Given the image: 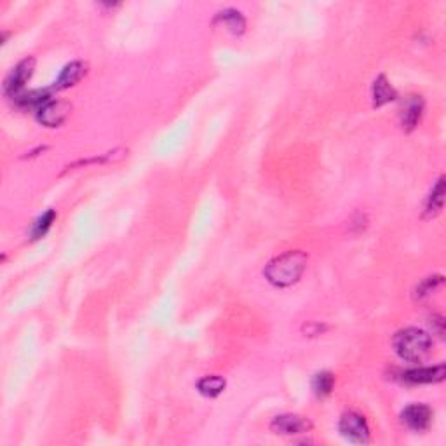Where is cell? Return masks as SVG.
Here are the masks:
<instances>
[{"label": "cell", "instance_id": "cell-1", "mask_svg": "<svg viewBox=\"0 0 446 446\" xmlns=\"http://www.w3.org/2000/svg\"><path fill=\"white\" fill-rule=\"evenodd\" d=\"M305 267H307V254L304 251H288V253L274 258L265 267L263 274L274 286L288 288L300 279Z\"/></svg>", "mask_w": 446, "mask_h": 446}, {"label": "cell", "instance_id": "cell-2", "mask_svg": "<svg viewBox=\"0 0 446 446\" xmlns=\"http://www.w3.org/2000/svg\"><path fill=\"white\" fill-rule=\"evenodd\" d=\"M392 345L401 360L408 363H422L431 352L432 340L425 331L418 328H407L396 333Z\"/></svg>", "mask_w": 446, "mask_h": 446}, {"label": "cell", "instance_id": "cell-3", "mask_svg": "<svg viewBox=\"0 0 446 446\" xmlns=\"http://www.w3.org/2000/svg\"><path fill=\"white\" fill-rule=\"evenodd\" d=\"M340 432L345 439L352 443H364L370 441V427L363 415L355 414V411H347L340 418Z\"/></svg>", "mask_w": 446, "mask_h": 446}, {"label": "cell", "instance_id": "cell-4", "mask_svg": "<svg viewBox=\"0 0 446 446\" xmlns=\"http://www.w3.org/2000/svg\"><path fill=\"white\" fill-rule=\"evenodd\" d=\"M33 70H35V59L33 58H25L23 62H19L18 65L9 72V75L6 77L4 80L6 95L11 96V98L19 96L23 87H25L26 84H28V80L32 79Z\"/></svg>", "mask_w": 446, "mask_h": 446}, {"label": "cell", "instance_id": "cell-5", "mask_svg": "<svg viewBox=\"0 0 446 446\" xmlns=\"http://www.w3.org/2000/svg\"><path fill=\"white\" fill-rule=\"evenodd\" d=\"M70 110H72L70 103L63 102V100H56V102L51 100L37 110V119L46 127H58L70 115Z\"/></svg>", "mask_w": 446, "mask_h": 446}, {"label": "cell", "instance_id": "cell-6", "mask_svg": "<svg viewBox=\"0 0 446 446\" xmlns=\"http://www.w3.org/2000/svg\"><path fill=\"white\" fill-rule=\"evenodd\" d=\"M401 418H403V424L407 425L408 429L422 432L425 431V429H429V425H431L432 410L427 405H410V407L403 410Z\"/></svg>", "mask_w": 446, "mask_h": 446}, {"label": "cell", "instance_id": "cell-7", "mask_svg": "<svg viewBox=\"0 0 446 446\" xmlns=\"http://www.w3.org/2000/svg\"><path fill=\"white\" fill-rule=\"evenodd\" d=\"M272 431L276 434H304V432H308L312 429V424L308 418L300 417V415H281V417H276L272 420Z\"/></svg>", "mask_w": 446, "mask_h": 446}, {"label": "cell", "instance_id": "cell-8", "mask_svg": "<svg viewBox=\"0 0 446 446\" xmlns=\"http://www.w3.org/2000/svg\"><path fill=\"white\" fill-rule=\"evenodd\" d=\"M446 368L445 364H438V366L429 368H417V370L405 371L401 375V380L405 384L410 385H420V384H438V382L445 380Z\"/></svg>", "mask_w": 446, "mask_h": 446}, {"label": "cell", "instance_id": "cell-9", "mask_svg": "<svg viewBox=\"0 0 446 446\" xmlns=\"http://www.w3.org/2000/svg\"><path fill=\"white\" fill-rule=\"evenodd\" d=\"M86 72H87L86 63L82 62L68 63V65L62 70L58 80L55 82V89L56 91H62V89H68V87L75 86V84L86 75Z\"/></svg>", "mask_w": 446, "mask_h": 446}, {"label": "cell", "instance_id": "cell-10", "mask_svg": "<svg viewBox=\"0 0 446 446\" xmlns=\"http://www.w3.org/2000/svg\"><path fill=\"white\" fill-rule=\"evenodd\" d=\"M422 112H424V100L420 96H410V98H407V103L403 105V112H401L403 129H415V126L420 122Z\"/></svg>", "mask_w": 446, "mask_h": 446}, {"label": "cell", "instance_id": "cell-11", "mask_svg": "<svg viewBox=\"0 0 446 446\" xmlns=\"http://www.w3.org/2000/svg\"><path fill=\"white\" fill-rule=\"evenodd\" d=\"M371 96H373V106H384L398 98L394 87L389 84L385 75L377 77V80L373 82V89H371Z\"/></svg>", "mask_w": 446, "mask_h": 446}, {"label": "cell", "instance_id": "cell-12", "mask_svg": "<svg viewBox=\"0 0 446 446\" xmlns=\"http://www.w3.org/2000/svg\"><path fill=\"white\" fill-rule=\"evenodd\" d=\"M16 105L19 109H35L39 110L40 106L46 105L48 102H51V89H37V91L25 93V95H19L15 98Z\"/></svg>", "mask_w": 446, "mask_h": 446}, {"label": "cell", "instance_id": "cell-13", "mask_svg": "<svg viewBox=\"0 0 446 446\" xmlns=\"http://www.w3.org/2000/svg\"><path fill=\"white\" fill-rule=\"evenodd\" d=\"M445 176H441L438 182H436V185L432 187L431 194H429L427 206H425V214H427V216H436V214L443 210V206H445Z\"/></svg>", "mask_w": 446, "mask_h": 446}, {"label": "cell", "instance_id": "cell-14", "mask_svg": "<svg viewBox=\"0 0 446 446\" xmlns=\"http://www.w3.org/2000/svg\"><path fill=\"white\" fill-rule=\"evenodd\" d=\"M225 385V378H221L220 375H211V377H204L203 380H199L197 389H199L201 394L207 396V398H216L223 392Z\"/></svg>", "mask_w": 446, "mask_h": 446}, {"label": "cell", "instance_id": "cell-15", "mask_svg": "<svg viewBox=\"0 0 446 446\" xmlns=\"http://www.w3.org/2000/svg\"><path fill=\"white\" fill-rule=\"evenodd\" d=\"M216 21H221L223 25L227 26V28L230 30L232 33H236V35H239V33L244 32V28H246V21H244L243 15H241L239 11H234V9H229V11H223L218 15Z\"/></svg>", "mask_w": 446, "mask_h": 446}, {"label": "cell", "instance_id": "cell-16", "mask_svg": "<svg viewBox=\"0 0 446 446\" xmlns=\"http://www.w3.org/2000/svg\"><path fill=\"white\" fill-rule=\"evenodd\" d=\"M55 220H56V211L55 210L46 211V213H44L42 216H40L39 220L33 223L32 239H40V237L46 236V234H48V230L53 227V223H55Z\"/></svg>", "mask_w": 446, "mask_h": 446}, {"label": "cell", "instance_id": "cell-17", "mask_svg": "<svg viewBox=\"0 0 446 446\" xmlns=\"http://www.w3.org/2000/svg\"><path fill=\"white\" fill-rule=\"evenodd\" d=\"M333 385H335V377L330 373V371H321V373H317L316 377H314V380H312V389H314V392H316L317 396H328L331 391H333Z\"/></svg>", "mask_w": 446, "mask_h": 446}, {"label": "cell", "instance_id": "cell-18", "mask_svg": "<svg viewBox=\"0 0 446 446\" xmlns=\"http://www.w3.org/2000/svg\"><path fill=\"white\" fill-rule=\"evenodd\" d=\"M443 284V276H432L427 277V279L422 281L417 286V298H425L432 293V291L438 290Z\"/></svg>", "mask_w": 446, "mask_h": 446}, {"label": "cell", "instance_id": "cell-19", "mask_svg": "<svg viewBox=\"0 0 446 446\" xmlns=\"http://www.w3.org/2000/svg\"><path fill=\"white\" fill-rule=\"evenodd\" d=\"M432 326H434V330L438 331L439 337H443V333H445V321H443L441 316H432Z\"/></svg>", "mask_w": 446, "mask_h": 446}]
</instances>
